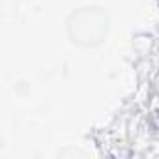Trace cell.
Masks as SVG:
<instances>
[{
  "instance_id": "1",
  "label": "cell",
  "mask_w": 159,
  "mask_h": 159,
  "mask_svg": "<svg viewBox=\"0 0 159 159\" xmlns=\"http://www.w3.org/2000/svg\"><path fill=\"white\" fill-rule=\"evenodd\" d=\"M67 34L75 45L96 47L103 43L109 34V17L101 8H81L71 13Z\"/></svg>"
}]
</instances>
